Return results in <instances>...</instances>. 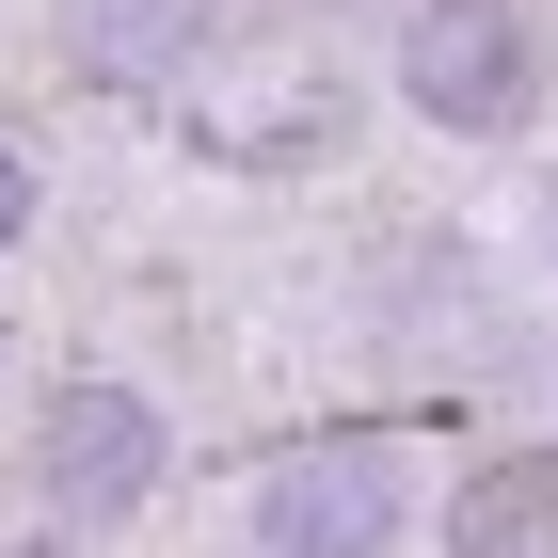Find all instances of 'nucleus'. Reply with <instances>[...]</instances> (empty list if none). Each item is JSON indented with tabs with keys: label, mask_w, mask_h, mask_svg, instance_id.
Returning <instances> with one entry per match:
<instances>
[{
	"label": "nucleus",
	"mask_w": 558,
	"mask_h": 558,
	"mask_svg": "<svg viewBox=\"0 0 558 558\" xmlns=\"http://www.w3.org/2000/svg\"><path fill=\"white\" fill-rule=\"evenodd\" d=\"M240 526H256V558H399L415 543V447L399 430H303L256 463Z\"/></svg>",
	"instance_id": "1"
},
{
	"label": "nucleus",
	"mask_w": 558,
	"mask_h": 558,
	"mask_svg": "<svg viewBox=\"0 0 558 558\" xmlns=\"http://www.w3.org/2000/svg\"><path fill=\"white\" fill-rule=\"evenodd\" d=\"M160 478H175V415H160L144 384H96V367L48 384V415H33V495H48L64 526H129Z\"/></svg>",
	"instance_id": "2"
},
{
	"label": "nucleus",
	"mask_w": 558,
	"mask_h": 558,
	"mask_svg": "<svg viewBox=\"0 0 558 558\" xmlns=\"http://www.w3.org/2000/svg\"><path fill=\"white\" fill-rule=\"evenodd\" d=\"M526 96H543V48H526L511 0H415L399 16V112H430V129H526Z\"/></svg>",
	"instance_id": "3"
},
{
	"label": "nucleus",
	"mask_w": 558,
	"mask_h": 558,
	"mask_svg": "<svg viewBox=\"0 0 558 558\" xmlns=\"http://www.w3.org/2000/svg\"><path fill=\"white\" fill-rule=\"evenodd\" d=\"M430 526H447V558H558V447L463 463L447 495H430Z\"/></svg>",
	"instance_id": "4"
},
{
	"label": "nucleus",
	"mask_w": 558,
	"mask_h": 558,
	"mask_svg": "<svg viewBox=\"0 0 558 558\" xmlns=\"http://www.w3.org/2000/svg\"><path fill=\"white\" fill-rule=\"evenodd\" d=\"M223 33V0H64V64L81 81H175Z\"/></svg>",
	"instance_id": "5"
},
{
	"label": "nucleus",
	"mask_w": 558,
	"mask_h": 558,
	"mask_svg": "<svg viewBox=\"0 0 558 558\" xmlns=\"http://www.w3.org/2000/svg\"><path fill=\"white\" fill-rule=\"evenodd\" d=\"M16 240H33V160L0 144V256H16Z\"/></svg>",
	"instance_id": "6"
}]
</instances>
